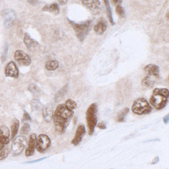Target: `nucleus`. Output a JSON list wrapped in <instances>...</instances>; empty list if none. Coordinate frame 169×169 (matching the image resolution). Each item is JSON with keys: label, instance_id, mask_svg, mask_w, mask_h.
I'll use <instances>...</instances> for the list:
<instances>
[{"label": "nucleus", "instance_id": "7ed1b4c3", "mask_svg": "<svg viewBox=\"0 0 169 169\" xmlns=\"http://www.w3.org/2000/svg\"><path fill=\"white\" fill-rule=\"evenodd\" d=\"M69 24L73 27L76 36L80 42H82L86 37L91 27L92 21L91 20H86L80 24H77L74 21L68 19Z\"/></svg>", "mask_w": 169, "mask_h": 169}, {"label": "nucleus", "instance_id": "423d86ee", "mask_svg": "<svg viewBox=\"0 0 169 169\" xmlns=\"http://www.w3.org/2000/svg\"><path fill=\"white\" fill-rule=\"evenodd\" d=\"M27 145V140L26 137L23 135H19L15 138L12 145L11 152L14 156H17L20 155L26 148Z\"/></svg>", "mask_w": 169, "mask_h": 169}, {"label": "nucleus", "instance_id": "39448f33", "mask_svg": "<svg viewBox=\"0 0 169 169\" xmlns=\"http://www.w3.org/2000/svg\"><path fill=\"white\" fill-rule=\"evenodd\" d=\"M151 106L145 98H139L134 102L132 105V110L133 112L135 114H148L151 112Z\"/></svg>", "mask_w": 169, "mask_h": 169}, {"label": "nucleus", "instance_id": "4468645a", "mask_svg": "<svg viewBox=\"0 0 169 169\" xmlns=\"http://www.w3.org/2000/svg\"><path fill=\"white\" fill-rule=\"evenodd\" d=\"M144 70L148 76H154L157 78L160 76L159 67L158 66H156L155 64H148L144 68Z\"/></svg>", "mask_w": 169, "mask_h": 169}, {"label": "nucleus", "instance_id": "e433bc0d", "mask_svg": "<svg viewBox=\"0 0 169 169\" xmlns=\"http://www.w3.org/2000/svg\"><path fill=\"white\" fill-rule=\"evenodd\" d=\"M169 114L167 115V116H165L163 118V121L165 124H167V123H168V122H169Z\"/></svg>", "mask_w": 169, "mask_h": 169}, {"label": "nucleus", "instance_id": "20e7f679", "mask_svg": "<svg viewBox=\"0 0 169 169\" xmlns=\"http://www.w3.org/2000/svg\"><path fill=\"white\" fill-rule=\"evenodd\" d=\"M97 105L96 103H93L88 107L86 112V119L89 135L93 134L97 124Z\"/></svg>", "mask_w": 169, "mask_h": 169}, {"label": "nucleus", "instance_id": "9d476101", "mask_svg": "<svg viewBox=\"0 0 169 169\" xmlns=\"http://www.w3.org/2000/svg\"><path fill=\"white\" fill-rule=\"evenodd\" d=\"M24 41L27 49L30 51H36L40 48L39 44L36 41L32 39L30 34L28 33L25 34Z\"/></svg>", "mask_w": 169, "mask_h": 169}, {"label": "nucleus", "instance_id": "a211bd4d", "mask_svg": "<svg viewBox=\"0 0 169 169\" xmlns=\"http://www.w3.org/2000/svg\"><path fill=\"white\" fill-rule=\"evenodd\" d=\"M107 27V22L104 20H101L94 26V31L98 35H102L106 31Z\"/></svg>", "mask_w": 169, "mask_h": 169}, {"label": "nucleus", "instance_id": "2f4dec72", "mask_svg": "<svg viewBox=\"0 0 169 169\" xmlns=\"http://www.w3.org/2000/svg\"><path fill=\"white\" fill-rule=\"evenodd\" d=\"M31 118L30 116V114L26 111H25L22 119V122L31 121Z\"/></svg>", "mask_w": 169, "mask_h": 169}, {"label": "nucleus", "instance_id": "72a5a7b5", "mask_svg": "<svg viewBox=\"0 0 169 169\" xmlns=\"http://www.w3.org/2000/svg\"><path fill=\"white\" fill-rule=\"evenodd\" d=\"M97 127L100 129H106V126L104 123H99L98 124H97Z\"/></svg>", "mask_w": 169, "mask_h": 169}, {"label": "nucleus", "instance_id": "bb28decb", "mask_svg": "<svg viewBox=\"0 0 169 169\" xmlns=\"http://www.w3.org/2000/svg\"><path fill=\"white\" fill-rule=\"evenodd\" d=\"M65 105L66 107L69 109L71 110H73L75 109L77 107V104L74 102V100H72L71 99H68L66 100L65 103Z\"/></svg>", "mask_w": 169, "mask_h": 169}, {"label": "nucleus", "instance_id": "393cba45", "mask_svg": "<svg viewBox=\"0 0 169 169\" xmlns=\"http://www.w3.org/2000/svg\"><path fill=\"white\" fill-rule=\"evenodd\" d=\"M32 110L33 111H38L42 109L43 105L41 102L38 99H34L32 100L30 102Z\"/></svg>", "mask_w": 169, "mask_h": 169}, {"label": "nucleus", "instance_id": "cd10ccee", "mask_svg": "<svg viewBox=\"0 0 169 169\" xmlns=\"http://www.w3.org/2000/svg\"><path fill=\"white\" fill-rule=\"evenodd\" d=\"M116 12L117 15H119V17L121 18H123L126 17V11L122 6L120 5L117 6L116 9Z\"/></svg>", "mask_w": 169, "mask_h": 169}, {"label": "nucleus", "instance_id": "473e14b6", "mask_svg": "<svg viewBox=\"0 0 169 169\" xmlns=\"http://www.w3.org/2000/svg\"><path fill=\"white\" fill-rule=\"evenodd\" d=\"M111 1L114 6L117 7L122 3L123 0H111Z\"/></svg>", "mask_w": 169, "mask_h": 169}, {"label": "nucleus", "instance_id": "6ab92c4d", "mask_svg": "<svg viewBox=\"0 0 169 169\" xmlns=\"http://www.w3.org/2000/svg\"><path fill=\"white\" fill-rule=\"evenodd\" d=\"M42 11L44 12H49L54 15H57L60 12V8L58 4L56 3L47 5L42 8Z\"/></svg>", "mask_w": 169, "mask_h": 169}, {"label": "nucleus", "instance_id": "a878e982", "mask_svg": "<svg viewBox=\"0 0 169 169\" xmlns=\"http://www.w3.org/2000/svg\"><path fill=\"white\" fill-rule=\"evenodd\" d=\"M154 82L151 79L150 76L145 77L141 81V84L143 86L146 87H152L154 86Z\"/></svg>", "mask_w": 169, "mask_h": 169}, {"label": "nucleus", "instance_id": "7c9ffc66", "mask_svg": "<svg viewBox=\"0 0 169 169\" xmlns=\"http://www.w3.org/2000/svg\"><path fill=\"white\" fill-rule=\"evenodd\" d=\"M8 44L5 45L4 51L2 55L1 56V60L2 62H4L6 60V58L7 57L8 53Z\"/></svg>", "mask_w": 169, "mask_h": 169}, {"label": "nucleus", "instance_id": "4be33fe9", "mask_svg": "<svg viewBox=\"0 0 169 169\" xmlns=\"http://www.w3.org/2000/svg\"><path fill=\"white\" fill-rule=\"evenodd\" d=\"M129 109L128 107H125L123 109L121 110L118 113L116 116V121L118 122H122L125 121V117L128 113L129 112Z\"/></svg>", "mask_w": 169, "mask_h": 169}, {"label": "nucleus", "instance_id": "b1692460", "mask_svg": "<svg viewBox=\"0 0 169 169\" xmlns=\"http://www.w3.org/2000/svg\"><path fill=\"white\" fill-rule=\"evenodd\" d=\"M105 5L106 6V9H107V16L110 22L112 25H115L114 19H113V15H112V12L111 8L110 5L109 0H104Z\"/></svg>", "mask_w": 169, "mask_h": 169}, {"label": "nucleus", "instance_id": "9b49d317", "mask_svg": "<svg viewBox=\"0 0 169 169\" xmlns=\"http://www.w3.org/2000/svg\"><path fill=\"white\" fill-rule=\"evenodd\" d=\"M36 135L32 134L30 135L29 141H28V147L26 148L25 152V154L26 157L31 156L34 154L35 151L36 144Z\"/></svg>", "mask_w": 169, "mask_h": 169}, {"label": "nucleus", "instance_id": "0eeeda50", "mask_svg": "<svg viewBox=\"0 0 169 169\" xmlns=\"http://www.w3.org/2000/svg\"><path fill=\"white\" fill-rule=\"evenodd\" d=\"M51 144L50 139L48 135L41 134L36 139V148L39 152L44 153L49 148Z\"/></svg>", "mask_w": 169, "mask_h": 169}, {"label": "nucleus", "instance_id": "6e6552de", "mask_svg": "<svg viewBox=\"0 0 169 169\" xmlns=\"http://www.w3.org/2000/svg\"><path fill=\"white\" fill-rule=\"evenodd\" d=\"M14 58V60L21 66H30L31 62L30 55L22 50H18L15 51Z\"/></svg>", "mask_w": 169, "mask_h": 169}, {"label": "nucleus", "instance_id": "f704fd0d", "mask_svg": "<svg viewBox=\"0 0 169 169\" xmlns=\"http://www.w3.org/2000/svg\"><path fill=\"white\" fill-rule=\"evenodd\" d=\"M27 1L32 5H36L37 4L38 0H27Z\"/></svg>", "mask_w": 169, "mask_h": 169}, {"label": "nucleus", "instance_id": "5701e85b", "mask_svg": "<svg viewBox=\"0 0 169 169\" xmlns=\"http://www.w3.org/2000/svg\"><path fill=\"white\" fill-rule=\"evenodd\" d=\"M59 66V63L58 61L53 60L49 61L45 65V68L48 71H54L58 68Z\"/></svg>", "mask_w": 169, "mask_h": 169}, {"label": "nucleus", "instance_id": "f3484780", "mask_svg": "<svg viewBox=\"0 0 169 169\" xmlns=\"http://www.w3.org/2000/svg\"><path fill=\"white\" fill-rule=\"evenodd\" d=\"M4 17L5 18L4 24L6 28H9L11 27L13 23L14 17L15 14L14 12L10 9H7L4 12Z\"/></svg>", "mask_w": 169, "mask_h": 169}, {"label": "nucleus", "instance_id": "412c9836", "mask_svg": "<svg viewBox=\"0 0 169 169\" xmlns=\"http://www.w3.org/2000/svg\"><path fill=\"white\" fill-rule=\"evenodd\" d=\"M9 152L10 150L7 146H6V145L0 142V161L7 157Z\"/></svg>", "mask_w": 169, "mask_h": 169}, {"label": "nucleus", "instance_id": "f257e3e1", "mask_svg": "<svg viewBox=\"0 0 169 169\" xmlns=\"http://www.w3.org/2000/svg\"><path fill=\"white\" fill-rule=\"evenodd\" d=\"M74 115V111L66 107L65 104H61L56 109L53 116L56 131L62 134L66 131Z\"/></svg>", "mask_w": 169, "mask_h": 169}, {"label": "nucleus", "instance_id": "4c0bfd02", "mask_svg": "<svg viewBox=\"0 0 169 169\" xmlns=\"http://www.w3.org/2000/svg\"><path fill=\"white\" fill-rule=\"evenodd\" d=\"M158 161V157H156L154 158V159H153V160L152 162V164H154L157 163Z\"/></svg>", "mask_w": 169, "mask_h": 169}, {"label": "nucleus", "instance_id": "2eb2a0df", "mask_svg": "<svg viewBox=\"0 0 169 169\" xmlns=\"http://www.w3.org/2000/svg\"><path fill=\"white\" fill-rule=\"evenodd\" d=\"M82 3L92 11H100L101 5L99 0H81Z\"/></svg>", "mask_w": 169, "mask_h": 169}, {"label": "nucleus", "instance_id": "ddd939ff", "mask_svg": "<svg viewBox=\"0 0 169 169\" xmlns=\"http://www.w3.org/2000/svg\"><path fill=\"white\" fill-rule=\"evenodd\" d=\"M10 132L8 128L6 126H0V142L4 145H8L10 141Z\"/></svg>", "mask_w": 169, "mask_h": 169}, {"label": "nucleus", "instance_id": "aec40b11", "mask_svg": "<svg viewBox=\"0 0 169 169\" xmlns=\"http://www.w3.org/2000/svg\"><path fill=\"white\" fill-rule=\"evenodd\" d=\"M19 122L18 119L14 118L12 121L11 124V139H14L18 134L19 131Z\"/></svg>", "mask_w": 169, "mask_h": 169}, {"label": "nucleus", "instance_id": "c9c22d12", "mask_svg": "<svg viewBox=\"0 0 169 169\" xmlns=\"http://www.w3.org/2000/svg\"><path fill=\"white\" fill-rule=\"evenodd\" d=\"M68 0H59V4L62 6L66 5L68 3Z\"/></svg>", "mask_w": 169, "mask_h": 169}, {"label": "nucleus", "instance_id": "c85d7f7f", "mask_svg": "<svg viewBox=\"0 0 169 169\" xmlns=\"http://www.w3.org/2000/svg\"><path fill=\"white\" fill-rule=\"evenodd\" d=\"M28 90L30 91L32 93L35 95H37L40 92V88L37 85L35 84H31L28 87Z\"/></svg>", "mask_w": 169, "mask_h": 169}, {"label": "nucleus", "instance_id": "f8f14e48", "mask_svg": "<svg viewBox=\"0 0 169 169\" xmlns=\"http://www.w3.org/2000/svg\"><path fill=\"white\" fill-rule=\"evenodd\" d=\"M85 134L86 129L84 125H79L76 129L74 137L72 140V144L75 146L79 145L81 142L82 138Z\"/></svg>", "mask_w": 169, "mask_h": 169}, {"label": "nucleus", "instance_id": "dca6fc26", "mask_svg": "<svg viewBox=\"0 0 169 169\" xmlns=\"http://www.w3.org/2000/svg\"><path fill=\"white\" fill-rule=\"evenodd\" d=\"M43 116L46 121L50 122L53 119V109L52 105L48 104L42 108Z\"/></svg>", "mask_w": 169, "mask_h": 169}, {"label": "nucleus", "instance_id": "f03ea898", "mask_svg": "<svg viewBox=\"0 0 169 169\" xmlns=\"http://www.w3.org/2000/svg\"><path fill=\"white\" fill-rule=\"evenodd\" d=\"M169 93V90L166 88H156L149 99L150 104L156 109L164 108L168 103Z\"/></svg>", "mask_w": 169, "mask_h": 169}, {"label": "nucleus", "instance_id": "c756f323", "mask_svg": "<svg viewBox=\"0 0 169 169\" xmlns=\"http://www.w3.org/2000/svg\"><path fill=\"white\" fill-rule=\"evenodd\" d=\"M30 131V126L28 123H25L20 129V134L22 135H27Z\"/></svg>", "mask_w": 169, "mask_h": 169}, {"label": "nucleus", "instance_id": "1a4fd4ad", "mask_svg": "<svg viewBox=\"0 0 169 169\" xmlns=\"http://www.w3.org/2000/svg\"><path fill=\"white\" fill-rule=\"evenodd\" d=\"M5 73L6 77L18 78L19 76V69L14 61H12L7 65Z\"/></svg>", "mask_w": 169, "mask_h": 169}]
</instances>
